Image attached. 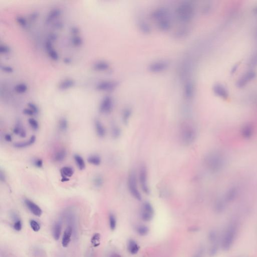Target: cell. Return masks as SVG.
I'll return each mask as SVG.
<instances>
[{
    "label": "cell",
    "instance_id": "cell-1",
    "mask_svg": "<svg viewBox=\"0 0 257 257\" xmlns=\"http://www.w3.org/2000/svg\"><path fill=\"white\" fill-rule=\"evenodd\" d=\"M238 224L234 221L229 223L225 229L221 240V247L224 251L229 250L234 245L238 233Z\"/></svg>",
    "mask_w": 257,
    "mask_h": 257
},
{
    "label": "cell",
    "instance_id": "cell-2",
    "mask_svg": "<svg viewBox=\"0 0 257 257\" xmlns=\"http://www.w3.org/2000/svg\"><path fill=\"white\" fill-rule=\"evenodd\" d=\"M179 137L184 145L193 144L196 137V130L194 125L188 122L183 123L180 127Z\"/></svg>",
    "mask_w": 257,
    "mask_h": 257
},
{
    "label": "cell",
    "instance_id": "cell-3",
    "mask_svg": "<svg viewBox=\"0 0 257 257\" xmlns=\"http://www.w3.org/2000/svg\"><path fill=\"white\" fill-rule=\"evenodd\" d=\"M176 14L179 21L187 22L192 20L194 15V8L190 2L181 3L176 9Z\"/></svg>",
    "mask_w": 257,
    "mask_h": 257
},
{
    "label": "cell",
    "instance_id": "cell-4",
    "mask_svg": "<svg viewBox=\"0 0 257 257\" xmlns=\"http://www.w3.org/2000/svg\"><path fill=\"white\" fill-rule=\"evenodd\" d=\"M138 180L136 174L134 172H130L127 178V186L130 194L137 201H141L142 196L141 191L139 189Z\"/></svg>",
    "mask_w": 257,
    "mask_h": 257
},
{
    "label": "cell",
    "instance_id": "cell-5",
    "mask_svg": "<svg viewBox=\"0 0 257 257\" xmlns=\"http://www.w3.org/2000/svg\"><path fill=\"white\" fill-rule=\"evenodd\" d=\"M138 179L142 191L146 195H149L150 189L148 182V170L145 165H142L140 167Z\"/></svg>",
    "mask_w": 257,
    "mask_h": 257
},
{
    "label": "cell",
    "instance_id": "cell-6",
    "mask_svg": "<svg viewBox=\"0 0 257 257\" xmlns=\"http://www.w3.org/2000/svg\"><path fill=\"white\" fill-rule=\"evenodd\" d=\"M154 209L150 202H144L141 207L140 217L144 221H150L153 218L154 216Z\"/></svg>",
    "mask_w": 257,
    "mask_h": 257
},
{
    "label": "cell",
    "instance_id": "cell-7",
    "mask_svg": "<svg viewBox=\"0 0 257 257\" xmlns=\"http://www.w3.org/2000/svg\"><path fill=\"white\" fill-rule=\"evenodd\" d=\"M118 85V82L115 80H102L96 84L95 88L98 91L108 92L115 90Z\"/></svg>",
    "mask_w": 257,
    "mask_h": 257
},
{
    "label": "cell",
    "instance_id": "cell-8",
    "mask_svg": "<svg viewBox=\"0 0 257 257\" xmlns=\"http://www.w3.org/2000/svg\"><path fill=\"white\" fill-rule=\"evenodd\" d=\"M113 100L112 97L106 95L102 98L99 105V111L102 114H109L113 109Z\"/></svg>",
    "mask_w": 257,
    "mask_h": 257
},
{
    "label": "cell",
    "instance_id": "cell-9",
    "mask_svg": "<svg viewBox=\"0 0 257 257\" xmlns=\"http://www.w3.org/2000/svg\"><path fill=\"white\" fill-rule=\"evenodd\" d=\"M169 63L167 61L160 60L150 64L148 67V69L152 73H159L163 72L167 69Z\"/></svg>",
    "mask_w": 257,
    "mask_h": 257
},
{
    "label": "cell",
    "instance_id": "cell-10",
    "mask_svg": "<svg viewBox=\"0 0 257 257\" xmlns=\"http://www.w3.org/2000/svg\"><path fill=\"white\" fill-rule=\"evenodd\" d=\"M24 204L29 211L34 214L35 216L40 217L42 214V210L34 202L31 201L30 199L26 198L24 199Z\"/></svg>",
    "mask_w": 257,
    "mask_h": 257
},
{
    "label": "cell",
    "instance_id": "cell-11",
    "mask_svg": "<svg viewBox=\"0 0 257 257\" xmlns=\"http://www.w3.org/2000/svg\"><path fill=\"white\" fill-rule=\"evenodd\" d=\"M45 48L49 57L52 60L57 61L59 59V55L57 51L54 48L53 42L47 39L45 43Z\"/></svg>",
    "mask_w": 257,
    "mask_h": 257
},
{
    "label": "cell",
    "instance_id": "cell-12",
    "mask_svg": "<svg viewBox=\"0 0 257 257\" xmlns=\"http://www.w3.org/2000/svg\"><path fill=\"white\" fill-rule=\"evenodd\" d=\"M62 14L61 9L58 8H55L51 9L49 12L46 17L45 22L46 24H49L56 20Z\"/></svg>",
    "mask_w": 257,
    "mask_h": 257
},
{
    "label": "cell",
    "instance_id": "cell-13",
    "mask_svg": "<svg viewBox=\"0 0 257 257\" xmlns=\"http://www.w3.org/2000/svg\"><path fill=\"white\" fill-rule=\"evenodd\" d=\"M168 14V11L167 9L164 7H160L154 10L152 12L151 14V17L154 20L158 21L166 18Z\"/></svg>",
    "mask_w": 257,
    "mask_h": 257
},
{
    "label": "cell",
    "instance_id": "cell-14",
    "mask_svg": "<svg viewBox=\"0 0 257 257\" xmlns=\"http://www.w3.org/2000/svg\"><path fill=\"white\" fill-rule=\"evenodd\" d=\"M72 234H73V228L72 227L69 225L65 229L63 235V236H62L61 244H62L63 247H67L69 245V244L71 243Z\"/></svg>",
    "mask_w": 257,
    "mask_h": 257
},
{
    "label": "cell",
    "instance_id": "cell-15",
    "mask_svg": "<svg viewBox=\"0 0 257 257\" xmlns=\"http://www.w3.org/2000/svg\"><path fill=\"white\" fill-rule=\"evenodd\" d=\"M75 85V80L72 79H65L61 80L58 85V88L61 91L67 90L74 87Z\"/></svg>",
    "mask_w": 257,
    "mask_h": 257
},
{
    "label": "cell",
    "instance_id": "cell-16",
    "mask_svg": "<svg viewBox=\"0 0 257 257\" xmlns=\"http://www.w3.org/2000/svg\"><path fill=\"white\" fill-rule=\"evenodd\" d=\"M75 170L71 166H64L60 169L61 175V181L66 182L69 180V177L73 175Z\"/></svg>",
    "mask_w": 257,
    "mask_h": 257
},
{
    "label": "cell",
    "instance_id": "cell-17",
    "mask_svg": "<svg viewBox=\"0 0 257 257\" xmlns=\"http://www.w3.org/2000/svg\"><path fill=\"white\" fill-rule=\"evenodd\" d=\"M94 128L97 136L100 138H104L106 135V129L104 125L98 119H95L94 122Z\"/></svg>",
    "mask_w": 257,
    "mask_h": 257
},
{
    "label": "cell",
    "instance_id": "cell-18",
    "mask_svg": "<svg viewBox=\"0 0 257 257\" xmlns=\"http://www.w3.org/2000/svg\"><path fill=\"white\" fill-rule=\"evenodd\" d=\"M13 131L15 134L19 136L22 138H25L26 137V131L25 130L22 124L20 121H18L16 123Z\"/></svg>",
    "mask_w": 257,
    "mask_h": 257
},
{
    "label": "cell",
    "instance_id": "cell-19",
    "mask_svg": "<svg viewBox=\"0 0 257 257\" xmlns=\"http://www.w3.org/2000/svg\"><path fill=\"white\" fill-rule=\"evenodd\" d=\"M109 63L103 60L96 61L93 65V69L97 71H105L109 69Z\"/></svg>",
    "mask_w": 257,
    "mask_h": 257
},
{
    "label": "cell",
    "instance_id": "cell-20",
    "mask_svg": "<svg viewBox=\"0 0 257 257\" xmlns=\"http://www.w3.org/2000/svg\"><path fill=\"white\" fill-rule=\"evenodd\" d=\"M36 137L34 135L32 136L28 141L14 143V147L17 149H23V148H27L28 147L33 145L35 142H36Z\"/></svg>",
    "mask_w": 257,
    "mask_h": 257
},
{
    "label": "cell",
    "instance_id": "cell-21",
    "mask_svg": "<svg viewBox=\"0 0 257 257\" xmlns=\"http://www.w3.org/2000/svg\"><path fill=\"white\" fill-rule=\"evenodd\" d=\"M61 229H62V225L60 221H57L52 228V236L55 240H59L61 236Z\"/></svg>",
    "mask_w": 257,
    "mask_h": 257
},
{
    "label": "cell",
    "instance_id": "cell-22",
    "mask_svg": "<svg viewBox=\"0 0 257 257\" xmlns=\"http://www.w3.org/2000/svg\"><path fill=\"white\" fill-rule=\"evenodd\" d=\"M128 250L132 255L137 254L138 253L140 247L137 242L134 240H130L128 243Z\"/></svg>",
    "mask_w": 257,
    "mask_h": 257
},
{
    "label": "cell",
    "instance_id": "cell-23",
    "mask_svg": "<svg viewBox=\"0 0 257 257\" xmlns=\"http://www.w3.org/2000/svg\"><path fill=\"white\" fill-rule=\"evenodd\" d=\"M184 95L187 99L192 98L194 94V86L192 82H188L184 86Z\"/></svg>",
    "mask_w": 257,
    "mask_h": 257
},
{
    "label": "cell",
    "instance_id": "cell-24",
    "mask_svg": "<svg viewBox=\"0 0 257 257\" xmlns=\"http://www.w3.org/2000/svg\"><path fill=\"white\" fill-rule=\"evenodd\" d=\"M12 218L14 221V223L13 224V228L16 232L21 231L22 228V222L21 220L15 213H13Z\"/></svg>",
    "mask_w": 257,
    "mask_h": 257
},
{
    "label": "cell",
    "instance_id": "cell-25",
    "mask_svg": "<svg viewBox=\"0 0 257 257\" xmlns=\"http://www.w3.org/2000/svg\"><path fill=\"white\" fill-rule=\"evenodd\" d=\"M158 27L161 30L163 31L168 30L171 27V23L170 20L167 18H165L163 19L159 20L157 22Z\"/></svg>",
    "mask_w": 257,
    "mask_h": 257
},
{
    "label": "cell",
    "instance_id": "cell-26",
    "mask_svg": "<svg viewBox=\"0 0 257 257\" xmlns=\"http://www.w3.org/2000/svg\"><path fill=\"white\" fill-rule=\"evenodd\" d=\"M73 158L75 160V163L76 164V166L79 169V170H83L86 168V163L82 156L76 154L73 156Z\"/></svg>",
    "mask_w": 257,
    "mask_h": 257
},
{
    "label": "cell",
    "instance_id": "cell-27",
    "mask_svg": "<svg viewBox=\"0 0 257 257\" xmlns=\"http://www.w3.org/2000/svg\"><path fill=\"white\" fill-rule=\"evenodd\" d=\"M67 156V152L65 149H60L54 154V160L56 162H61L64 160Z\"/></svg>",
    "mask_w": 257,
    "mask_h": 257
},
{
    "label": "cell",
    "instance_id": "cell-28",
    "mask_svg": "<svg viewBox=\"0 0 257 257\" xmlns=\"http://www.w3.org/2000/svg\"><path fill=\"white\" fill-rule=\"evenodd\" d=\"M87 162L94 166H99L102 163V158L98 155L93 154L90 155L87 158Z\"/></svg>",
    "mask_w": 257,
    "mask_h": 257
},
{
    "label": "cell",
    "instance_id": "cell-29",
    "mask_svg": "<svg viewBox=\"0 0 257 257\" xmlns=\"http://www.w3.org/2000/svg\"><path fill=\"white\" fill-rule=\"evenodd\" d=\"M111 135L113 138L117 139L120 137L122 134V130L117 125H112L111 129Z\"/></svg>",
    "mask_w": 257,
    "mask_h": 257
},
{
    "label": "cell",
    "instance_id": "cell-30",
    "mask_svg": "<svg viewBox=\"0 0 257 257\" xmlns=\"http://www.w3.org/2000/svg\"><path fill=\"white\" fill-rule=\"evenodd\" d=\"M132 112L131 109L129 108H126L123 111L122 115V120L123 123L125 125L128 124L131 117Z\"/></svg>",
    "mask_w": 257,
    "mask_h": 257
},
{
    "label": "cell",
    "instance_id": "cell-31",
    "mask_svg": "<svg viewBox=\"0 0 257 257\" xmlns=\"http://www.w3.org/2000/svg\"><path fill=\"white\" fill-rule=\"evenodd\" d=\"M28 89L27 85L26 83H23V82L18 83L14 87V90L18 94H25L28 90Z\"/></svg>",
    "mask_w": 257,
    "mask_h": 257
},
{
    "label": "cell",
    "instance_id": "cell-32",
    "mask_svg": "<svg viewBox=\"0 0 257 257\" xmlns=\"http://www.w3.org/2000/svg\"><path fill=\"white\" fill-rule=\"evenodd\" d=\"M58 127L62 132L67 131L68 128V122L65 117H61L58 122Z\"/></svg>",
    "mask_w": 257,
    "mask_h": 257
},
{
    "label": "cell",
    "instance_id": "cell-33",
    "mask_svg": "<svg viewBox=\"0 0 257 257\" xmlns=\"http://www.w3.org/2000/svg\"><path fill=\"white\" fill-rule=\"evenodd\" d=\"M93 184L97 188H100L104 184V178L101 175H95L93 180Z\"/></svg>",
    "mask_w": 257,
    "mask_h": 257
},
{
    "label": "cell",
    "instance_id": "cell-34",
    "mask_svg": "<svg viewBox=\"0 0 257 257\" xmlns=\"http://www.w3.org/2000/svg\"><path fill=\"white\" fill-rule=\"evenodd\" d=\"M71 43L74 46L76 47H80L83 44V40L82 37L78 35L72 36L71 39Z\"/></svg>",
    "mask_w": 257,
    "mask_h": 257
},
{
    "label": "cell",
    "instance_id": "cell-35",
    "mask_svg": "<svg viewBox=\"0 0 257 257\" xmlns=\"http://www.w3.org/2000/svg\"><path fill=\"white\" fill-rule=\"evenodd\" d=\"M136 232L141 236H145L149 232V228L145 225H138L136 228Z\"/></svg>",
    "mask_w": 257,
    "mask_h": 257
},
{
    "label": "cell",
    "instance_id": "cell-36",
    "mask_svg": "<svg viewBox=\"0 0 257 257\" xmlns=\"http://www.w3.org/2000/svg\"><path fill=\"white\" fill-rule=\"evenodd\" d=\"M139 27L140 30L144 33H150L151 31V27L148 24L144 21H141L139 23Z\"/></svg>",
    "mask_w": 257,
    "mask_h": 257
},
{
    "label": "cell",
    "instance_id": "cell-37",
    "mask_svg": "<svg viewBox=\"0 0 257 257\" xmlns=\"http://www.w3.org/2000/svg\"><path fill=\"white\" fill-rule=\"evenodd\" d=\"M101 235L98 233H95L91 237V245L94 247H97L100 246L101 244Z\"/></svg>",
    "mask_w": 257,
    "mask_h": 257
},
{
    "label": "cell",
    "instance_id": "cell-38",
    "mask_svg": "<svg viewBox=\"0 0 257 257\" xmlns=\"http://www.w3.org/2000/svg\"><path fill=\"white\" fill-rule=\"evenodd\" d=\"M16 21L18 25L23 28H26L28 26V21L22 16H18L16 18Z\"/></svg>",
    "mask_w": 257,
    "mask_h": 257
},
{
    "label": "cell",
    "instance_id": "cell-39",
    "mask_svg": "<svg viewBox=\"0 0 257 257\" xmlns=\"http://www.w3.org/2000/svg\"><path fill=\"white\" fill-rule=\"evenodd\" d=\"M109 228L112 231H114L117 227V219L113 213H110L109 216Z\"/></svg>",
    "mask_w": 257,
    "mask_h": 257
},
{
    "label": "cell",
    "instance_id": "cell-40",
    "mask_svg": "<svg viewBox=\"0 0 257 257\" xmlns=\"http://www.w3.org/2000/svg\"><path fill=\"white\" fill-rule=\"evenodd\" d=\"M29 224L31 228L35 232H38L40 231L41 227L40 224L37 221L34 220H31L30 221Z\"/></svg>",
    "mask_w": 257,
    "mask_h": 257
},
{
    "label": "cell",
    "instance_id": "cell-41",
    "mask_svg": "<svg viewBox=\"0 0 257 257\" xmlns=\"http://www.w3.org/2000/svg\"><path fill=\"white\" fill-rule=\"evenodd\" d=\"M28 122L30 127L33 130H35V131L38 130L39 128V123L37 121L35 120L34 118H33V117L29 118L28 119Z\"/></svg>",
    "mask_w": 257,
    "mask_h": 257
},
{
    "label": "cell",
    "instance_id": "cell-42",
    "mask_svg": "<svg viewBox=\"0 0 257 257\" xmlns=\"http://www.w3.org/2000/svg\"><path fill=\"white\" fill-rule=\"evenodd\" d=\"M217 237H218V235H217V232L216 231L212 230V231H210V232H209V240L213 244H217L216 243L217 241Z\"/></svg>",
    "mask_w": 257,
    "mask_h": 257
},
{
    "label": "cell",
    "instance_id": "cell-43",
    "mask_svg": "<svg viewBox=\"0 0 257 257\" xmlns=\"http://www.w3.org/2000/svg\"><path fill=\"white\" fill-rule=\"evenodd\" d=\"M11 52V48L10 47L7 45L5 44H1L0 45V53L3 55H6V54L10 53Z\"/></svg>",
    "mask_w": 257,
    "mask_h": 257
},
{
    "label": "cell",
    "instance_id": "cell-44",
    "mask_svg": "<svg viewBox=\"0 0 257 257\" xmlns=\"http://www.w3.org/2000/svg\"><path fill=\"white\" fill-rule=\"evenodd\" d=\"M32 164L35 167L37 168H41L43 166V161L41 159L36 158L33 159Z\"/></svg>",
    "mask_w": 257,
    "mask_h": 257
},
{
    "label": "cell",
    "instance_id": "cell-45",
    "mask_svg": "<svg viewBox=\"0 0 257 257\" xmlns=\"http://www.w3.org/2000/svg\"><path fill=\"white\" fill-rule=\"evenodd\" d=\"M218 247L217 244H213L211 247L209 251V255L210 257H214L216 256L218 251Z\"/></svg>",
    "mask_w": 257,
    "mask_h": 257
},
{
    "label": "cell",
    "instance_id": "cell-46",
    "mask_svg": "<svg viewBox=\"0 0 257 257\" xmlns=\"http://www.w3.org/2000/svg\"><path fill=\"white\" fill-rule=\"evenodd\" d=\"M1 69L2 71H3V72L7 73H12L14 71L13 68L8 65H1Z\"/></svg>",
    "mask_w": 257,
    "mask_h": 257
},
{
    "label": "cell",
    "instance_id": "cell-47",
    "mask_svg": "<svg viewBox=\"0 0 257 257\" xmlns=\"http://www.w3.org/2000/svg\"><path fill=\"white\" fill-rule=\"evenodd\" d=\"M28 108L30 109L31 110L33 111L36 115H37L38 113H39V108L37 106V105H36L35 104H34L33 102H29L28 103Z\"/></svg>",
    "mask_w": 257,
    "mask_h": 257
},
{
    "label": "cell",
    "instance_id": "cell-48",
    "mask_svg": "<svg viewBox=\"0 0 257 257\" xmlns=\"http://www.w3.org/2000/svg\"><path fill=\"white\" fill-rule=\"evenodd\" d=\"M23 113L24 115L29 116H34V115H36L34 112L32 111V110H31L30 109H29V108L24 109H23Z\"/></svg>",
    "mask_w": 257,
    "mask_h": 257
},
{
    "label": "cell",
    "instance_id": "cell-49",
    "mask_svg": "<svg viewBox=\"0 0 257 257\" xmlns=\"http://www.w3.org/2000/svg\"><path fill=\"white\" fill-rule=\"evenodd\" d=\"M38 16H39L38 13L36 12L32 13L30 15V16H29L30 21L31 22H34L36 21V20L37 19V18H38Z\"/></svg>",
    "mask_w": 257,
    "mask_h": 257
},
{
    "label": "cell",
    "instance_id": "cell-50",
    "mask_svg": "<svg viewBox=\"0 0 257 257\" xmlns=\"http://www.w3.org/2000/svg\"><path fill=\"white\" fill-rule=\"evenodd\" d=\"M187 32H188V31L186 29H183L182 28V29H180V30L176 32V36H178L179 37H182L185 36Z\"/></svg>",
    "mask_w": 257,
    "mask_h": 257
},
{
    "label": "cell",
    "instance_id": "cell-51",
    "mask_svg": "<svg viewBox=\"0 0 257 257\" xmlns=\"http://www.w3.org/2000/svg\"><path fill=\"white\" fill-rule=\"evenodd\" d=\"M71 34L72 35V36L78 35L79 33V29L77 27H72V28H71Z\"/></svg>",
    "mask_w": 257,
    "mask_h": 257
},
{
    "label": "cell",
    "instance_id": "cell-52",
    "mask_svg": "<svg viewBox=\"0 0 257 257\" xmlns=\"http://www.w3.org/2000/svg\"><path fill=\"white\" fill-rule=\"evenodd\" d=\"M48 39L53 43L57 39V35H56V34L50 33V34L49 35Z\"/></svg>",
    "mask_w": 257,
    "mask_h": 257
},
{
    "label": "cell",
    "instance_id": "cell-53",
    "mask_svg": "<svg viewBox=\"0 0 257 257\" xmlns=\"http://www.w3.org/2000/svg\"><path fill=\"white\" fill-rule=\"evenodd\" d=\"M54 27L56 29H61L63 27V24L60 21L56 22L54 23Z\"/></svg>",
    "mask_w": 257,
    "mask_h": 257
},
{
    "label": "cell",
    "instance_id": "cell-54",
    "mask_svg": "<svg viewBox=\"0 0 257 257\" xmlns=\"http://www.w3.org/2000/svg\"><path fill=\"white\" fill-rule=\"evenodd\" d=\"M6 175H5L4 172H3L2 170H1V172H0V180H1V181L4 182L6 181Z\"/></svg>",
    "mask_w": 257,
    "mask_h": 257
},
{
    "label": "cell",
    "instance_id": "cell-55",
    "mask_svg": "<svg viewBox=\"0 0 257 257\" xmlns=\"http://www.w3.org/2000/svg\"><path fill=\"white\" fill-rule=\"evenodd\" d=\"M4 139L8 142H11L12 141V137L9 134H6L4 136Z\"/></svg>",
    "mask_w": 257,
    "mask_h": 257
},
{
    "label": "cell",
    "instance_id": "cell-56",
    "mask_svg": "<svg viewBox=\"0 0 257 257\" xmlns=\"http://www.w3.org/2000/svg\"><path fill=\"white\" fill-rule=\"evenodd\" d=\"M202 255H203V252L202 251H201L198 254H196L194 257H202Z\"/></svg>",
    "mask_w": 257,
    "mask_h": 257
},
{
    "label": "cell",
    "instance_id": "cell-57",
    "mask_svg": "<svg viewBox=\"0 0 257 257\" xmlns=\"http://www.w3.org/2000/svg\"><path fill=\"white\" fill-rule=\"evenodd\" d=\"M71 61V60L69 58H65V59H64V62H65L67 63H70Z\"/></svg>",
    "mask_w": 257,
    "mask_h": 257
},
{
    "label": "cell",
    "instance_id": "cell-58",
    "mask_svg": "<svg viewBox=\"0 0 257 257\" xmlns=\"http://www.w3.org/2000/svg\"><path fill=\"white\" fill-rule=\"evenodd\" d=\"M111 257H122L121 256H120L119 255L117 254H114L112 255V256H111Z\"/></svg>",
    "mask_w": 257,
    "mask_h": 257
}]
</instances>
